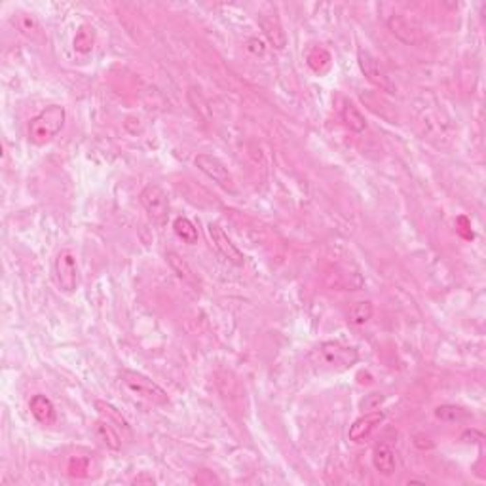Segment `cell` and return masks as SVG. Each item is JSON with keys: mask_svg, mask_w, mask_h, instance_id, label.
Returning <instances> with one entry per match:
<instances>
[{"mask_svg": "<svg viewBox=\"0 0 486 486\" xmlns=\"http://www.w3.org/2000/svg\"><path fill=\"white\" fill-rule=\"evenodd\" d=\"M359 361V352L340 342H321L310 353V363L317 373H344Z\"/></svg>", "mask_w": 486, "mask_h": 486, "instance_id": "1", "label": "cell"}, {"mask_svg": "<svg viewBox=\"0 0 486 486\" xmlns=\"http://www.w3.org/2000/svg\"><path fill=\"white\" fill-rule=\"evenodd\" d=\"M65 107L61 105H50L44 110L34 116L33 120L29 122V141L42 147L50 141H54L59 131L65 126Z\"/></svg>", "mask_w": 486, "mask_h": 486, "instance_id": "2", "label": "cell"}, {"mask_svg": "<svg viewBox=\"0 0 486 486\" xmlns=\"http://www.w3.org/2000/svg\"><path fill=\"white\" fill-rule=\"evenodd\" d=\"M120 380L127 392H131L135 397H139V399L160 406L169 403V395H167L166 389L158 386L154 380H150L148 376H145V374L135 373V371H124V373L120 374Z\"/></svg>", "mask_w": 486, "mask_h": 486, "instance_id": "3", "label": "cell"}, {"mask_svg": "<svg viewBox=\"0 0 486 486\" xmlns=\"http://www.w3.org/2000/svg\"><path fill=\"white\" fill-rule=\"evenodd\" d=\"M357 63H359L361 73L365 74V78L371 82L373 86L378 87L380 92L395 94L397 87H395L393 80L389 78V74H387L386 69L382 67V63H380L371 52H366V50L359 48V50H357Z\"/></svg>", "mask_w": 486, "mask_h": 486, "instance_id": "4", "label": "cell"}, {"mask_svg": "<svg viewBox=\"0 0 486 486\" xmlns=\"http://www.w3.org/2000/svg\"><path fill=\"white\" fill-rule=\"evenodd\" d=\"M194 164H196V167L200 169L201 173L207 175L211 180H215L220 188L230 190V192L236 190V183H234L232 173L228 171V167L217 156H213V154H198Z\"/></svg>", "mask_w": 486, "mask_h": 486, "instance_id": "5", "label": "cell"}, {"mask_svg": "<svg viewBox=\"0 0 486 486\" xmlns=\"http://www.w3.org/2000/svg\"><path fill=\"white\" fill-rule=\"evenodd\" d=\"M55 278H57V283L63 291L67 293H73L78 287V260H76V255L73 251H61L55 259Z\"/></svg>", "mask_w": 486, "mask_h": 486, "instance_id": "6", "label": "cell"}, {"mask_svg": "<svg viewBox=\"0 0 486 486\" xmlns=\"http://www.w3.org/2000/svg\"><path fill=\"white\" fill-rule=\"evenodd\" d=\"M207 236H209V240H211L213 249L222 257V259L228 260L234 266H243V264H245L243 253L236 247V243H232V240L228 238L227 234H224V230H222L219 224H213V222H211V224L207 227Z\"/></svg>", "mask_w": 486, "mask_h": 486, "instance_id": "7", "label": "cell"}, {"mask_svg": "<svg viewBox=\"0 0 486 486\" xmlns=\"http://www.w3.org/2000/svg\"><path fill=\"white\" fill-rule=\"evenodd\" d=\"M141 203L147 209V213L150 215V219L156 222H164L169 215V200L167 194L162 190L158 185H147L141 192Z\"/></svg>", "mask_w": 486, "mask_h": 486, "instance_id": "8", "label": "cell"}, {"mask_svg": "<svg viewBox=\"0 0 486 486\" xmlns=\"http://www.w3.org/2000/svg\"><path fill=\"white\" fill-rule=\"evenodd\" d=\"M387 29L392 31L395 38H399L401 42H405L408 46H418L424 41L422 31L405 15H389L387 17Z\"/></svg>", "mask_w": 486, "mask_h": 486, "instance_id": "9", "label": "cell"}, {"mask_svg": "<svg viewBox=\"0 0 486 486\" xmlns=\"http://www.w3.org/2000/svg\"><path fill=\"white\" fill-rule=\"evenodd\" d=\"M384 422V413L382 410H373V413L365 414L353 422L350 426V431H348V437L353 443H363L365 439L371 437V433L376 429Z\"/></svg>", "mask_w": 486, "mask_h": 486, "instance_id": "10", "label": "cell"}, {"mask_svg": "<svg viewBox=\"0 0 486 486\" xmlns=\"http://www.w3.org/2000/svg\"><path fill=\"white\" fill-rule=\"evenodd\" d=\"M259 25L262 29V33L268 38V42L272 44L276 50H283L287 46V34L281 27V21L278 15L273 14H262L259 15Z\"/></svg>", "mask_w": 486, "mask_h": 486, "instance_id": "11", "label": "cell"}, {"mask_svg": "<svg viewBox=\"0 0 486 486\" xmlns=\"http://www.w3.org/2000/svg\"><path fill=\"white\" fill-rule=\"evenodd\" d=\"M95 410L99 413V416L103 420H107L108 424H113L118 431L122 433V437H127V439H131V426H129V422H127L124 416H122V413L116 408L114 405H110V403H107V401H95Z\"/></svg>", "mask_w": 486, "mask_h": 486, "instance_id": "12", "label": "cell"}, {"mask_svg": "<svg viewBox=\"0 0 486 486\" xmlns=\"http://www.w3.org/2000/svg\"><path fill=\"white\" fill-rule=\"evenodd\" d=\"M166 260H167V264H169V268L177 273V278H179V280H183L185 283H188V285H194V287L200 285L198 273L194 272V268L190 266V264H188L187 260L183 259L180 255H177L175 251H167Z\"/></svg>", "mask_w": 486, "mask_h": 486, "instance_id": "13", "label": "cell"}, {"mask_svg": "<svg viewBox=\"0 0 486 486\" xmlns=\"http://www.w3.org/2000/svg\"><path fill=\"white\" fill-rule=\"evenodd\" d=\"M373 466L374 469L382 475H392L397 467V458H395V452L392 448L384 443L374 446L373 450Z\"/></svg>", "mask_w": 486, "mask_h": 486, "instance_id": "14", "label": "cell"}, {"mask_svg": "<svg viewBox=\"0 0 486 486\" xmlns=\"http://www.w3.org/2000/svg\"><path fill=\"white\" fill-rule=\"evenodd\" d=\"M31 413H33V416L41 424H44V426H50V424H54L55 418H57V413H55V406L52 401L48 399L46 395H34L33 399H31Z\"/></svg>", "mask_w": 486, "mask_h": 486, "instance_id": "15", "label": "cell"}, {"mask_svg": "<svg viewBox=\"0 0 486 486\" xmlns=\"http://www.w3.org/2000/svg\"><path fill=\"white\" fill-rule=\"evenodd\" d=\"M95 435H97V439L107 446V448H110V450H120V446H122L120 431H118L113 424H108L107 420L101 418L99 422L95 424Z\"/></svg>", "mask_w": 486, "mask_h": 486, "instance_id": "16", "label": "cell"}, {"mask_svg": "<svg viewBox=\"0 0 486 486\" xmlns=\"http://www.w3.org/2000/svg\"><path fill=\"white\" fill-rule=\"evenodd\" d=\"M340 116H342L344 126H346L348 129L355 131V134H361V131H365L366 129L365 116L361 114L359 108L355 107L352 101H346V103H344V107L340 110Z\"/></svg>", "mask_w": 486, "mask_h": 486, "instance_id": "17", "label": "cell"}, {"mask_svg": "<svg viewBox=\"0 0 486 486\" xmlns=\"http://www.w3.org/2000/svg\"><path fill=\"white\" fill-rule=\"evenodd\" d=\"M308 67L312 69L315 74H325L331 71V65H333V55L327 52L325 48L315 46L308 52Z\"/></svg>", "mask_w": 486, "mask_h": 486, "instance_id": "18", "label": "cell"}, {"mask_svg": "<svg viewBox=\"0 0 486 486\" xmlns=\"http://www.w3.org/2000/svg\"><path fill=\"white\" fill-rule=\"evenodd\" d=\"M73 44L78 54H90L95 46V29L92 25H82L74 34Z\"/></svg>", "mask_w": 486, "mask_h": 486, "instance_id": "19", "label": "cell"}, {"mask_svg": "<svg viewBox=\"0 0 486 486\" xmlns=\"http://www.w3.org/2000/svg\"><path fill=\"white\" fill-rule=\"evenodd\" d=\"M371 317H373V302L371 300L353 302L350 312H348V320L352 325H365Z\"/></svg>", "mask_w": 486, "mask_h": 486, "instance_id": "20", "label": "cell"}, {"mask_svg": "<svg viewBox=\"0 0 486 486\" xmlns=\"http://www.w3.org/2000/svg\"><path fill=\"white\" fill-rule=\"evenodd\" d=\"M173 230L180 240L188 243V245L198 243V228L194 227L192 220L187 219V217H177L173 220Z\"/></svg>", "mask_w": 486, "mask_h": 486, "instance_id": "21", "label": "cell"}, {"mask_svg": "<svg viewBox=\"0 0 486 486\" xmlns=\"http://www.w3.org/2000/svg\"><path fill=\"white\" fill-rule=\"evenodd\" d=\"M14 25L20 29L21 33L31 38H41V23L36 21L33 14H17L14 17Z\"/></svg>", "mask_w": 486, "mask_h": 486, "instance_id": "22", "label": "cell"}, {"mask_svg": "<svg viewBox=\"0 0 486 486\" xmlns=\"http://www.w3.org/2000/svg\"><path fill=\"white\" fill-rule=\"evenodd\" d=\"M67 471L71 477H76V479H84V477H90V459L84 458V456H73L69 459Z\"/></svg>", "mask_w": 486, "mask_h": 486, "instance_id": "23", "label": "cell"}, {"mask_svg": "<svg viewBox=\"0 0 486 486\" xmlns=\"http://www.w3.org/2000/svg\"><path fill=\"white\" fill-rule=\"evenodd\" d=\"M435 416H437L439 420H443V422H459V420L467 418V413L464 410V408H459V406L443 405V406H437Z\"/></svg>", "mask_w": 486, "mask_h": 486, "instance_id": "24", "label": "cell"}, {"mask_svg": "<svg viewBox=\"0 0 486 486\" xmlns=\"http://www.w3.org/2000/svg\"><path fill=\"white\" fill-rule=\"evenodd\" d=\"M456 230H458L459 236L466 238V240H471L473 238L471 220L467 219V217H458V219H456Z\"/></svg>", "mask_w": 486, "mask_h": 486, "instance_id": "25", "label": "cell"}, {"mask_svg": "<svg viewBox=\"0 0 486 486\" xmlns=\"http://www.w3.org/2000/svg\"><path fill=\"white\" fill-rule=\"evenodd\" d=\"M249 50H251L253 54L262 55V54H264V50H266V48H264V42L259 41V38H251V41H249Z\"/></svg>", "mask_w": 486, "mask_h": 486, "instance_id": "26", "label": "cell"}]
</instances>
